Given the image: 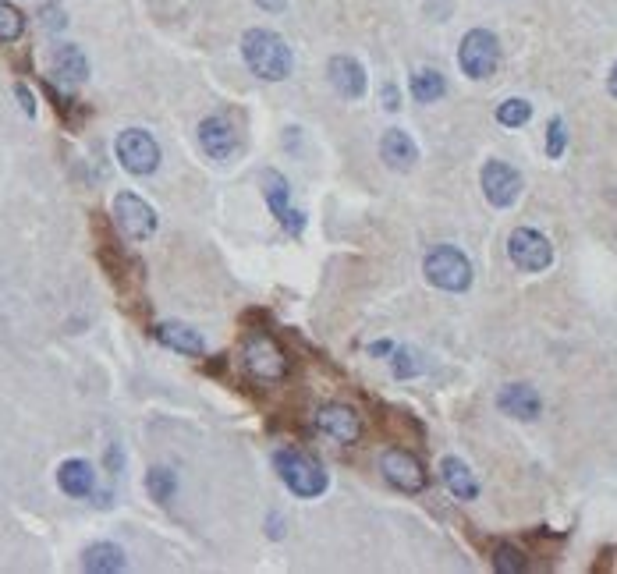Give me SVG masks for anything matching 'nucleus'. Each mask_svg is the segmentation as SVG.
<instances>
[{"mask_svg":"<svg viewBox=\"0 0 617 574\" xmlns=\"http://www.w3.org/2000/svg\"><path fill=\"white\" fill-rule=\"evenodd\" d=\"M199 146H203L206 156H213V160H227V156L235 153V146H238L235 125H231L227 117H220V114L206 117L203 125H199Z\"/></svg>","mask_w":617,"mask_h":574,"instance_id":"nucleus-13","label":"nucleus"},{"mask_svg":"<svg viewBox=\"0 0 617 574\" xmlns=\"http://www.w3.org/2000/svg\"><path fill=\"white\" fill-rule=\"evenodd\" d=\"M529 117H532V103L529 100H504L497 107V121L504 128H522L529 125Z\"/></svg>","mask_w":617,"mask_h":574,"instance_id":"nucleus-24","label":"nucleus"},{"mask_svg":"<svg viewBox=\"0 0 617 574\" xmlns=\"http://www.w3.org/2000/svg\"><path fill=\"white\" fill-rule=\"evenodd\" d=\"M380 472H383V479L391 482L394 489H401V493H419V489H426V468H422V461L415 458L412 450H401V447L383 450Z\"/></svg>","mask_w":617,"mask_h":574,"instance_id":"nucleus-9","label":"nucleus"},{"mask_svg":"<svg viewBox=\"0 0 617 574\" xmlns=\"http://www.w3.org/2000/svg\"><path fill=\"white\" fill-rule=\"evenodd\" d=\"M259 4H263L266 11H281L284 8V0H259Z\"/></svg>","mask_w":617,"mask_h":574,"instance_id":"nucleus-31","label":"nucleus"},{"mask_svg":"<svg viewBox=\"0 0 617 574\" xmlns=\"http://www.w3.org/2000/svg\"><path fill=\"white\" fill-rule=\"evenodd\" d=\"M508 259L522 273H543L554 263V245H550V238L532 231V227H518L508 238Z\"/></svg>","mask_w":617,"mask_h":574,"instance_id":"nucleus-6","label":"nucleus"},{"mask_svg":"<svg viewBox=\"0 0 617 574\" xmlns=\"http://www.w3.org/2000/svg\"><path fill=\"white\" fill-rule=\"evenodd\" d=\"M242 358L245 369L263 383H277L288 376V355H284V348L270 334H252L242 348Z\"/></svg>","mask_w":617,"mask_h":574,"instance_id":"nucleus-4","label":"nucleus"},{"mask_svg":"<svg viewBox=\"0 0 617 574\" xmlns=\"http://www.w3.org/2000/svg\"><path fill=\"white\" fill-rule=\"evenodd\" d=\"M497 408L504 415H511V419L532 422V419H539V412H543V401H539L536 390L525 387V383H508V387L497 394Z\"/></svg>","mask_w":617,"mask_h":574,"instance_id":"nucleus-14","label":"nucleus"},{"mask_svg":"<svg viewBox=\"0 0 617 574\" xmlns=\"http://www.w3.org/2000/svg\"><path fill=\"white\" fill-rule=\"evenodd\" d=\"M114 224L121 227V234L132 241H146L149 234L157 231V210L146 199L132 192H121L114 199Z\"/></svg>","mask_w":617,"mask_h":574,"instance_id":"nucleus-8","label":"nucleus"},{"mask_svg":"<svg viewBox=\"0 0 617 574\" xmlns=\"http://www.w3.org/2000/svg\"><path fill=\"white\" fill-rule=\"evenodd\" d=\"M426 280L440 291H469L472 287V263L465 252H458L454 245H437L422 263Z\"/></svg>","mask_w":617,"mask_h":574,"instance_id":"nucleus-3","label":"nucleus"},{"mask_svg":"<svg viewBox=\"0 0 617 574\" xmlns=\"http://www.w3.org/2000/svg\"><path fill=\"white\" fill-rule=\"evenodd\" d=\"M274 468L277 475H281L284 486L295 493V497H320V493H327V472H323V465L316 458H309V454H302V450H277L274 454Z\"/></svg>","mask_w":617,"mask_h":574,"instance_id":"nucleus-2","label":"nucleus"},{"mask_svg":"<svg viewBox=\"0 0 617 574\" xmlns=\"http://www.w3.org/2000/svg\"><path fill=\"white\" fill-rule=\"evenodd\" d=\"M157 341L167 344L171 351H181V355H203L206 351V341L199 337V330H192L185 323H160Z\"/></svg>","mask_w":617,"mask_h":574,"instance_id":"nucleus-18","label":"nucleus"},{"mask_svg":"<svg viewBox=\"0 0 617 574\" xmlns=\"http://www.w3.org/2000/svg\"><path fill=\"white\" fill-rule=\"evenodd\" d=\"M415 373H422V362H415V351H408V348L394 351V376L405 380V376H415Z\"/></svg>","mask_w":617,"mask_h":574,"instance_id":"nucleus-28","label":"nucleus"},{"mask_svg":"<svg viewBox=\"0 0 617 574\" xmlns=\"http://www.w3.org/2000/svg\"><path fill=\"white\" fill-rule=\"evenodd\" d=\"M327 71H330V86H334L344 100H359V96L366 93V71H362V64L355 61V57H344V54L334 57Z\"/></svg>","mask_w":617,"mask_h":574,"instance_id":"nucleus-16","label":"nucleus"},{"mask_svg":"<svg viewBox=\"0 0 617 574\" xmlns=\"http://www.w3.org/2000/svg\"><path fill=\"white\" fill-rule=\"evenodd\" d=\"M242 57L252 68V75L266 82H284L291 75V50L277 32L270 29H249L242 36Z\"/></svg>","mask_w":617,"mask_h":574,"instance_id":"nucleus-1","label":"nucleus"},{"mask_svg":"<svg viewBox=\"0 0 617 574\" xmlns=\"http://www.w3.org/2000/svg\"><path fill=\"white\" fill-rule=\"evenodd\" d=\"M380 156L387 160L391 171H412L415 160H419V146H415V139L405 128H391L380 139Z\"/></svg>","mask_w":617,"mask_h":574,"instance_id":"nucleus-15","label":"nucleus"},{"mask_svg":"<svg viewBox=\"0 0 617 574\" xmlns=\"http://www.w3.org/2000/svg\"><path fill=\"white\" fill-rule=\"evenodd\" d=\"M493 567H497L500 574H518V571H525V557L515 546H500L497 557H493Z\"/></svg>","mask_w":617,"mask_h":574,"instance_id":"nucleus-26","label":"nucleus"},{"mask_svg":"<svg viewBox=\"0 0 617 574\" xmlns=\"http://www.w3.org/2000/svg\"><path fill=\"white\" fill-rule=\"evenodd\" d=\"M440 475H444L447 489H451L458 500H476L479 497L476 475L469 472V465H465L461 458H444V461H440Z\"/></svg>","mask_w":617,"mask_h":574,"instance_id":"nucleus-19","label":"nucleus"},{"mask_svg":"<svg viewBox=\"0 0 617 574\" xmlns=\"http://www.w3.org/2000/svg\"><path fill=\"white\" fill-rule=\"evenodd\" d=\"M316 429L337 443H355L362 436V419L348 404H327V408L316 412Z\"/></svg>","mask_w":617,"mask_h":574,"instance_id":"nucleus-12","label":"nucleus"},{"mask_svg":"<svg viewBox=\"0 0 617 574\" xmlns=\"http://www.w3.org/2000/svg\"><path fill=\"white\" fill-rule=\"evenodd\" d=\"M146 489H149V497L157 500V504H171V497L178 493V475H174L171 468H164V465L149 468Z\"/></svg>","mask_w":617,"mask_h":574,"instance_id":"nucleus-23","label":"nucleus"},{"mask_svg":"<svg viewBox=\"0 0 617 574\" xmlns=\"http://www.w3.org/2000/svg\"><path fill=\"white\" fill-rule=\"evenodd\" d=\"M118 160L125 171L132 174H153L160 167V146L157 139L142 128H128V132L118 135Z\"/></svg>","mask_w":617,"mask_h":574,"instance_id":"nucleus-7","label":"nucleus"},{"mask_svg":"<svg viewBox=\"0 0 617 574\" xmlns=\"http://www.w3.org/2000/svg\"><path fill=\"white\" fill-rule=\"evenodd\" d=\"M483 195L490 206H500V210H508L515 206L518 195H522V174L504 160H490L483 167Z\"/></svg>","mask_w":617,"mask_h":574,"instance_id":"nucleus-10","label":"nucleus"},{"mask_svg":"<svg viewBox=\"0 0 617 574\" xmlns=\"http://www.w3.org/2000/svg\"><path fill=\"white\" fill-rule=\"evenodd\" d=\"M458 64H461V71H465L469 78H476V82L490 78L493 71H497V64H500L497 36H493V32H486V29H472L469 36L461 39Z\"/></svg>","mask_w":617,"mask_h":574,"instance_id":"nucleus-5","label":"nucleus"},{"mask_svg":"<svg viewBox=\"0 0 617 574\" xmlns=\"http://www.w3.org/2000/svg\"><path fill=\"white\" fill-rule=\"evenodd\" d=\"M383 100H387V110H398V89L383 86Z\"/></svg>","mask_w":617,"mask_h":574,"instance_id":"nucleus-30","label":"nucleus"},{"mask_svg":"<svg viewBox=\"0 0 617 574\" xmlns=\"http://www.w3.org/2000/svg\"><path fill=\"white\" fill-rule=\"evenodd\" d=\"M22 29H25L22 11L11 8V4H4V0H0V39H4V43H11V39L22 36Z\"/></svg>","mask_w":617,"mask_h":574,"instance_id":"nucleus-25","label":"nucleus"},{"mask_svg":"<svg viewBox=\"0 0 617 574\" xmlns=\"http://www.w3.org/2000/svg\"><path fill=\"white\" fill-rule=\"evenodd\" d=\"M15 93H18V100H22L25 114H29V117H36V100H32V93H29V89H25V86H18Z\"/></svg>","mask_w":617,"mask_h":574,"instance_id":"nucleus-29","label":"nucleus"},{"mask_svg":"<svg viewBox=\"0 0 617 574\" xmlns=\"http://www.w3.org/2000/svg\"><path fill=\"white\" fill-rule=\"evenodd\" d=\"M607 89H610V96H617V64H614V71H610V78H607Z\"/></svg>","mask_w":617,"mask_h":574,"instance_id":"nucleus-32","label":"nucleus"},{"mask_svg":"<svg viewBox=\"0 0 617 574\" xmlns=\"http://www.w3.org/2000/svg\"><path fill=\"white\" fill-rule=\"evenodd\" d=\"M54 75L64 78V82H71V86L86 82V75H89L86 54H82L79 47H61V50L54 54Z\"/></svg>","mask_w":617,"mask_h":574,"instance_id":"nucleus-21","label":"nucleus"},{"mask_svg":"<svg viewBox=\"0 0 617 574\" xmlns=\"http://www.w3.org/2000/svg\"><path fill=\"white\" fill-rule=\"evenodd\" d=\"M57 486H61L68 497H89V493H93V486H96L93 465H89V461H82V458L64 461V465L57 468Z\"/></svg>","mask_w":617,"mask_h":574,"instance_id":"nucleus-17","label":"nucleus"},{"mask_svg":"<svg viewBox=\"0 0 617 574\" xmlns=\"http://www.w3.org/2000/svg\"><path fill=\"white\" fill-rule=\"evenodd\" d=\"M125 550L114 543H93L86 553H82V567L93 574H114V571H125Z\"/></svg>","mask_w":617,"mask_h":574,"instance_id":"nucleus-20","label":"nucleus"},{"mask_svg":"<svg viewBox=\"0 0 617 574\" xmlns=\"http://www.w3.org/2000/svg\"><path fill=\"white\" fill-rule=\"evenodd\" d=\"M444 93H447V82H444L440 71L422 68V71H415L412 75V96L419 103H437V100H444Z\"/></svg>","mask_w":617,"mask_h":574,"instance_id":"nucleus-22","label":"nucleus"},{"mask_svg":"<svg viewBox=\"0 0 617 574\" xmlns=\"http://www.w3.org/2000/svg\"><path fill=\"white\" fill-rule=\"evenodd\" d=\"M259 185H263V195H266V202H270V210H274V217L281 220L284 224V231H291V234H302V213L298 210H291V185H288V178H284L281 171H263L259 174Z\"/></svg>","mask_w":617,"mask_h":574,"instance_id":"nucleus-11","label":"nucleus"},{"mask_svg":"<svg viewBox=\"0 0 617 574\" xmlns=\"http://www.w3.org/2000/svg\"><path fill=\"white\" fill-rule=\"evenodd\" d=\"M564 146H568V128H564L561 117H554V121H550V132H547V156L550 160H561Z\"/></svg>","mask_w":617,"mask_h":574,"instance_id":"nucleus-27","label":"nucleus"}]
</instances>
